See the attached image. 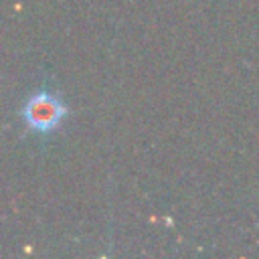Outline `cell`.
Returning <instances> with one entry per match:
<instances>
[{"label": "cell", "instance_id": "6da1fadb", "mask_svg": "<svg viewBox=\"0 0 259 259\" xmlns=\"http://www.w3.org/2000/svg\"><path fill=\"white\" fill-rule=\"evenodd\" d=\"M67 113V107L51 93L47 91H40V93H34L32 97H28V101L24 103V109H22V117L26 121V125L34 132H53L61 119L65 117Z\"/></svg>", "mask_w": 259, "mask_h": 259}]
</instances>
